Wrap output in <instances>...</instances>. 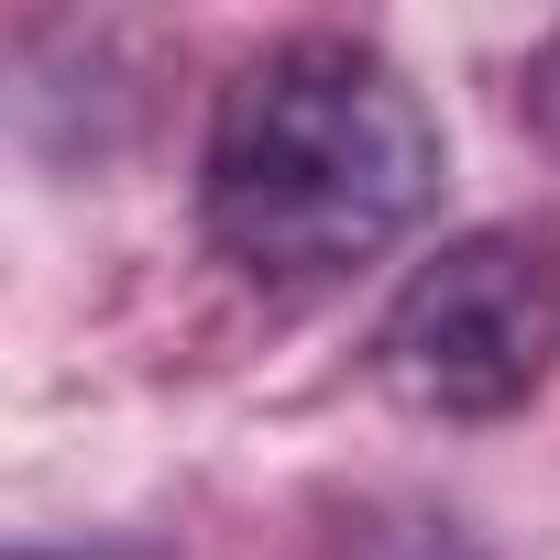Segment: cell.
<instances>
[{
    "mask_svg": "<svg viewBox=\"0 0 560 560\" xmlns=\"http://www.w3.org/2000/svg\"><path fill=\"white\" fill-rule=\"evenodd\" d=\"M23 560H143V549H23Z\"/></svg>",
    "mask_w": 560,
    "mask_h": 560,
    "instance_id": "5",
    "label": "cell"
},
{
    "mask_svg": "<svg viewBox=\"0 0 560 560\" xmlns=\"http://www.w3.org/2000/svg\"><path fill=\"white\" fill-rule=\"evenodd\" d=\"M549 363H560V242L527 220L440 242L374 319V385L440 429L516 418L549 385Z\"/></svg>",
    "mask_w": 560,
    "mask_h": 560,
    "instance_id": "2",
    "label": "cell"
},
{
    "mask_svg": "<svg viewBox=\"0 0 560 560\" xmlns=\"http://www.w3.org/2000/svg\"><path fill=\"white\" fill-rule=\"evenodd\" d=\"M516 110H527V132H538V143L560 154V34H549V45H538V56L516 67Z\"/></svg>",
    "mask_w": 560,
    "mask_h": 560,
    "instance_id": "4",
    "label": "cell"
},
{
    "mask_svg": "<svg viewBox=\"0 0 560 560\" xmlns=\"http://www.w3.org/2000/svg\"><path fill=\"white\" fill-rule=\"evenodd\" d=\"M440 198V121L396 56L352 34L264 45L209 121V242L275 298H319L396 253Z\"/></svg>",
    "mask_w": 560,
    "mask_h": 560,
    "instance_id": "1",
    "label": "cell"
},
{
    "mask_svg": "<svg viewBox=\"0 0 560 560\" xmlns=\"http://www.w3.org/2000/svg\"><path fill=\"white\" fill-rule=\"evenodd\" d=\"M330 560H462V538H451V527H374V516H363V527H341Z\"/></svg>",
    "mask_w": 560,
    "mask_h": 560,
    "instance_id": "3",
    "label": "cell"
}]
</instances>
